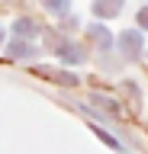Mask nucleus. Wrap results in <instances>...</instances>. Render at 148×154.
Returning <instances> with one entry per match:
<instances>
[{"instance_id": "obj_1", "label": "nucleus", "mask_w": 148, "mask_h": 154, "mask_svg": "<svg viewBox=\"0 0 148 154\" xmlns=\"http://www.w3.org/2000/svg\"><path fill=\"white\" fill-rule=\"evenodd\" d=\"M119 48H122L129 58H135L138 51H142V32H138V29H126V32L119 35Z\"/></svg>"}, {"instance_id": "obj_2", "label": "nucleus", "mask_w": 148, "mask_h": 154, "mask_svg": "<svg viewBox=\"0 0 148 154\" xmlns=\"http://www.w3.org/2000/svg\"><path fill=\"white\" fill-rule=\"evenodd\" d=\"M122 10V0H93V16L106 19V16H116Z\"/></svg>"}, {"instance_id": "obj_3", "label": "nucleus", "mask_w": 148, "mask_h": 154, "mask_svg": "<svg viewBox=\"0 0 148 154\" xmlns=\"http://www.w3.org/2000/svg\"><path fill=\"white\" fill-rule=\"evenodd\" d=\"M90 38L97 42V48H100V51H109V45H113V35H109L103 26H90Z\"/></svg>"}, {"instance_id": "obj_4", "label": "nucleus", "mask_w": 148, "mask_h": 154, "mask_svg": "<svg viewBox=\"0 0 148 154\" xmlns=\"http://www.w3.org/2000/svg\"><path fill=\"white\" fill-rule=\"evenodd\" d=\"M32 51H36V48H32L29 42H20V38H13V45H10V55H13V58H29Z\"/></svg>"}, {"instance_id": "obj_5", "label": "nucleus", "mask_w": 148, "mask_h": 154, "mask_svg": "<svg viewBox=\"0 0 148 154\" xmlns=\"http://www.w3.org/2000/svg\"><path fill=\"white\" fill-rule=\"evenodd\" d=\"M16 35H36V32H39L42 26H36V23H32V19H16Z\"/></svg>"}, {"instance_id": "obj_6", "label": "nucleus", "mask_w": 148, "mask_h": 154, "mask_svg": "<svg viewBox=\"0 0 148 154\" xmlns=\"http://www.w3.org/2000/svg\"><path fill=\"white\" fill-rule=\"evenodd\" d=\"M58 55L65 58V61H84V55H80L77 48H74V45H65V42L58 45Z\"/></svg>"}, {"instance_id": "obj_7", "label": "nucleus", "mask_w": 148, "mask_h": 154, "mask_svg": "<svg viewBox=\"0 0 148 154\" xmlns=\"http://www.w3.org/2000/svg\"><path fill=\"white\" fill-rule=\"evenodd\" d=\"M42 7L61 16V13H68V0H42Z\"/></svg>"}, {"instance_id": "obj_8", "label": "nucleus", "mask_w": 148, "mask_h": 154, "mask_svg": "<svg viewBox=\"0 0 148 154\" xmlns=\"http://www.w3.org/2000/svg\"><path fill=\"white\" fill-rule=\"evenodd\" d=\"M138 23L148 29V7H142V10H138Z\"/></svg>"}, {"instance_id": "obj_9", "label": "nucleus", "mask_w": 148, "mask_h": 154, "mask_svg": "<svg viewBox=\"0 0 148 154\" xmlns=\"http://www.w3.org/2000/svg\"><path fill=\"white\" fill-rule=\"evenodd\" d=\"M0 38H3V32H0Z\"/></svg>"}]
</instances>
